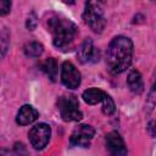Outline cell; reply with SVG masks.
I'll return each instance as SVG.
<instances>
[{"instance_id":"8992f818","label":"cell","mask_w":156,"mask_h":156,"mask_svg":"<svg viewBox=\"0 0 156 156\" xmlns=\"http://www.w3.org/2000/svg\"><path fill=\"white\" fill-rule=\"evenodd\" d=\"M94 135H95L94 127L89 124H78L73 129L69 136V145L79 146V147H89Z\"/></svg>"},{"instance_id":"6da1fadb","label":"cell","mask_w":156,"mask_h":156,"mask_svg":"<svg viewBox=\"0 0 156 156\" xmlns=\"http://www.w3.org/2000/svg\"><path fill=\"white\" fill-rule=\"evenodd\" d=\"M133 58V43L128 37H115L106 51V65L112 74L124 72L132 63Z\"/></svg>"},{"instance_id":"5b68a950","label":"cell","mask_w":156,"mask_h":156,"mask_svg":"<svg viewBox=\"0 0 156 156\" xmlns=\"http://www.w3.org/2000/svg\"><path fill=\"white\" fill-rule=\"evenodd\" d=\"M50 136H51V128L46 123L35 124L34 127H32V129L28 133L29 143L35 150L44 149L48 145Z\"/></svg>"},{"instance_id":"ffe728a7","label":"cell","mask_w":156,"mask_h":156,"mask_svg":"<svg viewBox=\"0 0 156 156\" xmlns=\"http://www.w3.org/2000/svg\"><path fill=\"white\" fill-rule=\"evenodd\" d=\"M147 133L150 134V136H155L156 135V121H151L147 124Z\"/></svg>"},{"instance_id":"30bf717a","label":"cell","mask_w":156,"mask_h":156,"mask_svg":"<svg viewBox=\"0 0 156 156\" xmlns=\"http://www.w3.org/2000/svg\"><path fill=\"white\" fill-rule=\"evenodd\" d=\"M39 116V112L32 105H23L16 116V122L20 126H28L33 123Z\"/></svg>"},{"instance_id":"7a4b0ae2","label":"cell","mask_w":156,"mask_h":156,"mask_svg":"<svg viewBox=\"0 0 156 156\" xmlns=\"http://www.w3.org/2000/svg\"><path fill=\"white\" fill-rule=\"evenodd\" d=\"M48 30L52 35V44L60 50H69L77 37V26L68 18L52 16L48 20Z\"/></svg>"},{"instance_id":"ac0fdd59","label":"cell","mask_w":156,"mask_h":156,"mask_svg":"<svg viewBox=\"0 0 156 156\" xmlns=\"http://www.w3.org/2000/svg\"><path fill=\"white\" fill-rule=\"evenodd\" d=\"M10 10H11V1H7V0L0 1V15L1 16L7 15Z\"/></svg>"},{"instance_id":"8fae6325","label":"cell","mask_w":156,"mask_h":156,"mask_svg":"<svg viewBox=\"0 0 156 156\" xmlns=\"http://www.w3.org/2000/svg\"><path fill=\"white\" fill-rule=\"evenodd\" d=\"M127 85L128 88L135 93V94H141L143 90H144V82H143V78H141V74L136 71V69H132L129 73H128V77H127Z\"/></svg>"},{"instance_id":"ba28073f","label":"cell","mask_w":156,"mask_h":156,"mask_svg":"<svg viewBox=\"0 0 156 156\" xmlns=\"http://www.w3.org/2000/svg\"><path fill=\"white\" fill-rule=\"evenodd\" d=\"M77 57L80 63L96 62L100 57V51L94 46V43L90 38H85L77 50Z\"/></svg>"},{"instance_id":"9a60e30c","label":"cell","mask_w":156,"mask_h":156,"mask_svg":"<svg viewBox=\"0 0 156 156\" xmlns=\"http://www.w3.org/2000/svg\"><path fill=\"white\" fill-rule=\"evenodd\" d=\"M156 106V76H155V79H154V83L150 88V91H149V95H147V99L145 101V111L147 115H150L154 110V107Z\"/></svg>"},{"instance_id":"2e32d148","label":"cell","mask_w":156,"mask_h":156,"mask_svg":"<svg viewBox=\"0 0 156 156\" xmlns=\"http://www.w3.org/2000/svg\"><path fill=\"white\" fill-rule=\"evenodd\" d=\"M101 104H102V112H104L105 115L111 116V115L115 113V111H116V105H115L113 99H112L108 94H106V96H105V99H104V101H102Z\"/></svg>"},{"instance_id":"5bb4252c","label":"cell","mask_w":156,"mask_h":156,"mask_svg":"<svg viewBox=\"0 0 156 156\" xmlns=\"http://www.w3.org/2000/svg\"><path fill=\"white\" fill-rule=\"evenodd\" d=\"M23 51L27 57H39L44 51V46L38 41H30L24 45Z\"/></svg>"},{"instance_id":"4fadbf2b","label":"cell","mask_w":156,"mask_h":156,"mask_svg":"<svg viewBox=\"0 0 156 156\" xmlns=\"http://www.w3.org/2000/svg\"><path fill=\"white\" fill-rule=\"evenodd\" d=\"M40 67H41L43 72H44L52 82L56 79L58 69H57V62H56V60H55L54 57H49V58H46L45 61H43Z\"/></svg>"},{"instance_id":"3957f363","label":"cell","mask_w":156,"mask_h":156,"mask_svg":"<svg viewBox=\"0 0 156 156\" xmlns=\"http://www.w3.org/2000/svg\"><path fill=\"white\" fill-rule=\"evenodd\" d=\"M82 17L84 23L95 33H101L106 26L104 9L98 1H87Z\"/></svg>"},{"instance_id":"52a82bcc","label":"cell","mask_w":156,"mask_h":156,"mask_svg":"<svg viewBox=\"0 0 156 156\" xmlns=\"http://www.w3.org/2000/svg\"><path fill=\"white\" fill-rule=\"evenodd\" d=\"M61 82L68 89H76L80 84V72L71 61H65L61 65Z\"/></svg>"},{"instance_id":"277c9868","label":"cell","mask_w":156,"mask_h":156,"mask_svg":"<svg viewBox=\"0 0 156 156\" xmlns=\"http://www.w3.org/2000/svg\"><path fill=\"white\" fill-rule=\"evenodd\" d=\"M57 106L62 119L66 122H78L83 117L78 99L74 95L61 96L57 101Z\"/></svg>"},{"instance_id":"7c38bea8","label":"cell","mask_w":156,"mask_h":156,"mask_svg":"<svg viewBox=\"0 0 156 156\" xmlns=\"http://www.w3.org/2000/svg\"><path fill=\"white\" fill-rule=\"evenodd\" d=\"M106 96V93L101 89H98V88H90V89H87L83 91L82 94V98L83 100L88 104V105H96V104H100L104 101Z\"/></svg>"},{"instance_id":"9c48e42d","label":"cell","mask_w":156,"mask_h":156,"mask_svg":"<svg viewBox=\"0 0 156 156\" xmlns=\"http://www.w3.org/2000/svg\"><path fill=\"white\" fill-rule=\"evenodd\" d=\"M106 150L110 156H126L127 155V147L126 144L117 132H110L106 135Z\"/></svg>"},{"instance_id":"e0dca14e","label":"cell","mask_w":156,"mask_h":156,"mask_svg":"<svg viewBox=\"0 0 156 156\" xmlns=\"http://www.w3.org/2000/svg\"><path fill=\"white\" fill-rule=\"evenodd\" d=\"M9 38L10 34L7 32V28H2L1 29V57H5L6 51H7V46H9Z\"/></svg>"},{"instance_id":"d6986e66","label":"cell","mask_w":156,"mask_h":156,"mask_svg":"<svg viewBox=\"0 0 156 156\" xmlns=\"http://www.w3.org/2000/svg\"><path fill=\"white\" fill-rule=\"evenodd\" d=\"M26 26H27V28H28L29 30H33V29L37 27V17H35L34 13H30V15H29V17L27 18Z\"/></svg>"}]
</instances>
